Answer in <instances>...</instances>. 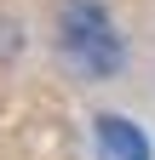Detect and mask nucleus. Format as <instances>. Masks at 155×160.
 Segmentation results:
<instances>
[{"label": "nucleus", "mask_w": 155, "mask_h": 160, "mask_svg": "<svg viewBox=\"0 0 155 160\" xmlns=\"http://www.w3.org/2000/svg\"><path fill=\"white\" fill-rule=\"evenodd\" d=\"M57 40H63V57L81 74H109L115 63H121V34L109 29L104 6H92V0H69V6H63Z\"/></svg>", "instance_id": "obj_1"}, {"label": "nucleus", "mask_w": 155, "mask_h": 160, "mask_svg": "<svg viewBox=\"0 0 155 160\" xmlns=\"http://www.w3.org/2000/svg\"><path fill=\"white\" fill-rule=\"evenodd\" d=\"M92 143H98V160H149V137L126 114H98L92 120Z\"/></svg>", "instance_id": "obj_2"}]
</instances>
